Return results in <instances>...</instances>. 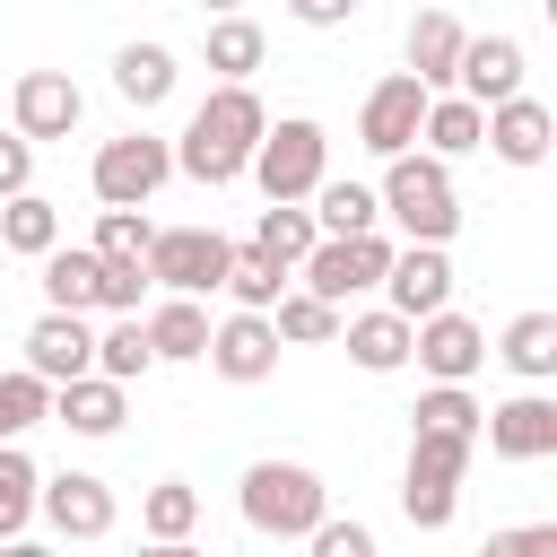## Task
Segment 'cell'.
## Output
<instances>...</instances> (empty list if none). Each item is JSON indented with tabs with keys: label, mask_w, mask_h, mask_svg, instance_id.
Instances as JSON below:
<instances>
[{
	"label": "cell",
	"mask_w": 557,
	"mask_h": 557,
	"mask_svg": "<svg viewBox=\"0 0 557 557\" xmlns=\"http://www.w3.org/2000/svg\"><path fill=\"white\" fill-rule=\"evenodd\" d=\"M287 17H296V26H348L357 0H287Z\"/></svg>",
	"instance_id": "7bdbcfd3"
},
{
	"label": "cell",
	"mask_w": 557,
	"mask_h": 557,
	"mask_svg": "<svg viewBox=\"0 0 557 557\" xmlns=\"http://www.w3.org/2000/svg\"><path fill=\"white\" fill-rule=\"evenodd\" d=\"M305 218H313V235H374L383 209H374V183L348 174V183H313V209Z\"/></svg>",
	"instance_id": "484cf974"
},
{
	"label": "cell",
	"mask_w": 557,
	"mask_h": 557,
	"mask_svg": "<svg viewBox=\"0 0 557 557\" xmlns=\"http://www.w3.org/2000/svg\"><path fill=\"white\" fill-rule=\"evenodd\" d=\"M496 357H505L522 383H548V374H557V313H513Z\"/></svg>",
	"instance_id": "4316f807"
},
{
	"label": "cell",
	"mask_w": 557,
	"mask_h": 557,
	"mask_svg": "<svg viewBox=\"0 0 557 557\" xmlns=\"http://www.w3.org/2000/svg\"><path fill=\"white\" fill-rule=\"evenodd\" d=\"M226 261H235V244L218 235V226H157L148 235V287H165V296H209V287H226Z\"/></svg>",
	"instance_id": "5b68a950"
},
{
	"label": "cell",
	"mask_w": 557,
	"mask_h": 557,
	"mask_svg": "<svg viewBox=\"0 0 557 557\" xmlns=\"http://www.w3.org/2000/svg\"><path fill=\"white\" fill-rule=\"evenodd\" d=\"M244 174H252L270 200H296V209H305V200H313V183H331V139H322V122H305V113L270 122Z\"/></svg>",
	"instance_id": "277c9868"
},
{
	"label": "cell",
	"mask_w": 557,
	"mask_h": 557,
	"mask_svg": "<svg viewBox=\"0 0 557 557\" xmlns=\"http://www.w3.org/2000/svg\"><path fill=\"white\" fill-rule=\"evenodd\" d=\"M52 418H61L70 435H113V426L131 418V400H122V383L78 374V383H61V392H52Z\"/></svg>",
	"instance_id": "44dd1931"
},
{
	"label": "cell",
	"mask_w": 557,
	"mask_h": 557,
	"mask_svg": "<svg viewBox=\"0 0 557 557\" xmlns=\"http://www.w3.org/2000/svg\"><path fill=\"white\" fill-rule=\"evenodd\" d=\"M200 9H209V17H244V0H200Z\"/></svg>",
	"instance_id": "bcb514c9"
},
{
	"label": "cell",
	"mask_w": 557,
	"mask_h": 557,
	"mask_svg": "<svg viewBox=\"0 0 557 557\" xmlns=\"http://www.w3.org/2000/svg\"><path fill=\"white\" fill-rule=\"evenodd\" d=\"M261 52H270V35H261L252 17H218V26H209V70H218V87H244V78L261 70Z\"/></svg>",
	"instance_id": "83f0119b"
},
{
	"label": "cell",
	"mask_w": 557,
	"mask_h": 557,
	"mask_svg": "<svg viewBox=\"0 0 557 557\" xmlns=\"http://www.w3.org/2000/svg\"><path fill=\"white\" fill-rule=\"evenodd\" d=\"M453 96H470L479 113L505 104V96H522V44L513 35H470L461 44V70H453Z\"/></svg>",
	"instance_id": "e0dca14e"
},
{
	"label": "cell",
	"mask_w": 557,
	"mask_h": 557,
	"mask_svg": "<svg viewBox=\"0 0 557 557\" xmlns=\"http://www.w3.org/2000/svg\"><path fill=\"white\" fill-rule=\"evenodd\" d=\"M44 313H96V252L87 244L44 252Z\"/></svg>",
	"instance_id": "603a6c76"
},
{
	"label": "cell",
	"mask_w": 557,
	"mask_h": 557,
	"mask_svg": "<svg viewBox=\"0 0 557 557\" xmlns=\"http://www.w3.org/2000/svg\"><path fill=\"white\" fill-rule=\"evenodd\" d=\"M322 513H331L322 470H305V461H252L244 470V522L261 540H305Z\"/></svg>",
	"instance_id": "3957f363"
},
{
	"label": "cell",
	"mask_w": 557,
	"mask_h": 557,
	"mask_svg": "<svg viewBox=\"0 0 557 557\" xmlns=\"http://www.w3.org/2000/svg\"><path fill=\"white\" fill-rule=\"evenodd\" d=\"M461 470H470V435H409V479H400V513L418 531H444L461 505Z\"/></svg>",
	"instance_id": "8992f818"
},
{
	"label": "cell",
	"mask_w": 557,
	"mask_h": 557,
	"mask_svg": "<svg viewBox=\"0 0 557 557\" xmlns=\"http://www.w3.org/2000/svg\"><path fill=\"white\" fill-rule=\"evenodd\" d=\"M148 235H157V226H148L139 209H96V244H87V252H96V261H148Z\"/></svg>",
	"instance_id": "74e56055"
},
{
	"label": "cell",
	"mask_w": 557,
	"mask_h": 557,
	"mask_svg": "<svg viewBox=\"0 0 557 557\" xmlns=\"http://www.w3.org/2000/svg\"><path fill=\"white\" fill-rule=\"evenodd\" d=\"M139 531H148V540H191V531H200V487H191V479H157V487L139 496Z\"/></svg>",
	"instance_id": "1f68e13d"
},
{
	"label": "cell",
	"mask_w": 557,
	"mask_h": 557,
	"mask_svg": "<svg viewBox=\"0 0 557 557\" xmlns=\"http://www.w3.org/2000/svg\"><path fill=\"white\" fill-rule=\"evenodd\" d=\"M165 174H174V139H148V131L104 139L96 165H87V183H96L104 209H148V200L165 191Z\"/></svg>",
	"instance_id": "52a82bcc"
},
{
	"label": "cell",
	"mask_w": 557,
	"mask_h": 557,
	"mask_svg": "<svg viewBox=\"0 0 557 557\" xmlns=\"http://www.w3.org/2000/svg\"><path fill=\"white\" fill-rule=\"evenodd\" d=\"M270 331H278V348H322V339H339V305L287 287V296L270 305Z\"/></svg>",
	"instance_id": "4dcf8cb0"
},
{
	"label": "cell",
	"mask_w": 557,
	"mask_h": 557,
	"mask_svg": "<svg viewBox=\"0 0 557 557\" xmlns=\"http://www.w3.org/2000/svg\"><path fill=\"white\" fill-rule=\"evenodd\" d=\"M26 374L35 383H78V374H96V331H87V313H44L35 331H26Z\"/></svg>",
	"instance_id": "5bb4252c"
},
{
	"label": "cell",
	"mask_w": 557,
	"mask_h": 557,
	"mask_svg": "<svg viewBox=\"0 0 557 557\" xmlns=\"http://www.w3.org/2000/svg\"><path fill=\"white\" fill-rule=\"evenodd\" d=\"M35 487H44V470H35L17 444H0V540H17V531H26V513H35Z\"/></svg>",
	"instance_id": "8d00e7d4"
},
{
	"label": "cell",
	"mask_w": 557,
	"mask_h": 557,
	"mask_svg": "<svg viewBox=\"0 0 557 557\" xmlns=\"http://www.w3.org/2000/svg\"><path fill=\"white\" fill-rule=\"evenodd\" d=\"M17 191H35V148L17 131H0V200H17Z\"/></svg>",
	"instance_id": "b9f144b4"
},
{
	"label": "cell",
	"mask_w": 557,
	"mask_h": 557,
	"mask_svg": "<svg viewBox=\"0 0 557 557\" xmlns=\"http://www.w3.org/2000/svg\"><path fill=\"white\" fill-rule=\"evenodd\" d=\"M479 400H470V383H435V392H418V409H409V426L418 435H470L479 444Z\"/></svg>",
	"instance_id": "836d02e7"
},
{
	"label": "cell",
	"mask_w": 557,
	"mask_h": 557,
	"mask_svg": "<svg viewBox=\"0 0 557 557\" xmlns=\"http://www.w3.org/2000/svg\"><path fill=\"white\" fill-rule=\"evenodd\" d=\"M313 244H322V235H313V218H305L296 200H270V209H261V226H252V252H261V261H278V270H296Z\"/></svg>",
	"instance_id": "f546056e"
},
{
	"label": "cell",
	"mask_w": 557,
	"mask_h": 557,
	"mask_svg": "<svg viewBox=\"0 0 557 557\" xmlns=\"http://www.w3.org/2000/svg\"><path fill=\"white\" fill-rule=\"evenodd\" d=\"M461 44H470V26H461L453 9H418V26H409V78H418L426 96H453Z\"/></svg>",
	"instance_id": "d6986e66"
},
{
	"label": "cell",
	"mask_w": 557,
	"mask_h": 557,
	"mask_svg": "<svg viewBox=\"0 0 557 557\" xmlns=\"http://www.w3.org/2000/svg\"><path fill=\"white\" fill-rule=\"evenodd\" d=\"M209 366H218L226 383H270V374H278V331H270V313H226V322H209Z\"/></svg>",
	"instance_id": "9a60e30c"
},
{
	"label": "cell",
	"mask_w": 557,
	"mask_h": 557,
	"mask_svg": "<svg viewBox=\"0 0 557 557\" xmlns=\"http://www.w3.org/2000/svg\"><path fill=\"white\" fill-rule=\"evenodd\" d=\"M139 557H209V548H191V540H148Z\"/></svg>",
	"instance_id": "ee69618b"
},
{
	"label": "cell",
	"mask_w": 557,
	"mask_h": 557,
	"mask_svg": "<svg viewBox=\"0 0 557 557\" xmlns=\"http://www.w3.org/2000/svg\"><path fill=\"white\" fill-rule=\"evenodd\" d=\"M339 348H348V366H366V374H392V366H409V322H400L392 305H374V313H348V322H339Z\"/></svg>",
	"instance_id": "ffe728a7"
},
{
	"label": "cell",
	"mask_w": 557,
	"mask_h": 557,
	"mask_svg": "<svg viewBox=\"0 0 557 557\" xmlns=\"http://www.w3.org/2000/svg\"><path fill=\"white\" fill-rule=\"evenodd\" d=\"M0 244H9V252H26V261H44V252L61 244V209H52V200H35V191L0 200Z\"/></svg>",
	"instance_id": "f1b7e54d"
},
{
	"label": "cell",
	"mask_w": 557,
	"mask_h": 557,
	"mask_svg": "<svg viewBox=\"0 0 557 557\" xmlns=\"http://www.w3.org/2000/svg\"><path fill=\"white\" fill-rule=\"evenodd\" d=\"M139 296H148V270L139 261H96V305L104 313H139Z\"/></svg>",
	"instance_id": "f35d334b"
},
{
	"label": "cell",
	"mask_w": 557,
	"mask_h": 557,
	"mask_svg": "<svg viewBox=\"0 0 557 557\" xmlns=\"http://www.w3.org/2000/svg\"><path fill=\"white\" fill-rule=\"evenodd\" d=\"M487 453L496 461H548L557 453V400L548 392H513L505 409H487Z\"/></svg>",
	"instance_id": "2e32d148"
},
{
	"label": "cell",
	"mask_w": 557,
	"mask_h": 557,
	"mask_svg": "<svg viewBox=\"0 0 557 557\" xmlns=\"http://www.w3.org/2000/svg\"><path fill=\"white\" fill-rule=\"evenodd\" d=\"M261 131H270V113H261V96L252 87H209L200 104H191V122H183V139H174V174H191V183H235L244 165H252V148H261Z\"/></svg>",
	"instance_id": "6da1fadb"
},
{
	"label": "cell",
	"mask_w": 557,
	"mask_h": 557,
	"mask_svg": "<svg viewBox=\"0 0 557 557\" xmlns=\"http://www.w3.org/2000/svg\"><path fill=\"white\" fill-rule=\"evenodd\" d=\"M374 209H383V218H400V235H409V244H453V226H461L453 165H435L426 148L392 157V165H383V191H374Z\"/></svg>",
	"instance_id": "7a4b0ae2"
},
{
	"label": "cell",
	"mask_w": 557,
	"mask_h": 557,
	"mask_svg": "<svg viewBox=\"0 0 557 557\" xmlns=\"http://www.w3.org/2000/svg\"><path fill=\"white\" fill-rule=\"evenodd\" d=\"M383 296H392L400 322L444 313V305H453V261H444V244H400L392 270H383Z\"/></svg>",
	"instance_id": "7c38bea8"
},
{
	"label": "cell",
	"mask_w": 557,
	"mask_h": 557,
	"mask_svg": "<svg viewBox=\"0 0 557 557\" xmlns=\"http://www.w3.org/2000/svg\"><path fill=\"white\" fill-rule=\"evenodd\" d=\"M52 418V383H35L26 366L17 374H0V444H17L26 426H44Z\"/></svg>",
	"instance_id": "d590c367"
},
{
	"label": "cell",
	"mask_w": 557,
	"mask_h": 557,
	"mask_svg": "<svg viewBox=\"0 0 557 557\" xmlns=\"http://www.w3.org/2000/svg\"><path fill=\"white\" fill-rule=\"evenodd\" d=\"M479 557H557V522H522V531H487Z\"/></svg>",
	"instance_id": "60d3db41"
},
{
	"label": "cell",
	"mask_w": 557,
	"mask_h": 557,
	"mask_svg": "<svg viewBox=\"0 0 557 557\" xmlns=\"http://www.w3.org/2000/svg\"><path fill=\"white\" fill-rule=\"evenodd\" d=\"M35 513H44L61 540H104V531H113V487H104L96 470H61V479L35 487Z\"/></svg>",
	"instance_id": "4fadbf2b"
},
{
	"label": "cell",
	"mask_w": 557,
	"mask_h": 557,
	"mask_svg": "<svg viewBox=\"0 0 557 557\" xmlns=\"http://www.w3.org/2000/svg\"><path fill=\"white\" fill-rule=\"evenodd\" d=\"M226 296H235V313H270V305L287 296V270L261 261L252 244H235V261H226Z\"/></svg>",
	"instance_id": "e575fe53"
},
{
	"label": "cell",
	"mask_w": 557,
	"mask_h": 557,
	"mask_svg": "<svg viewBox=\"0 0 557 557\" xmlns=\"http://www.w3.org/2000/svg\"><path fill=\"white\" fill-rule=\"evenodd\" d=\"M418 122H426V87H418L409 70L374 78V87H366V104H357V139H366V148H374L383 165L418 148Z\"/></svg>",
	"instance_id": "9c48e42d"
},
{
	"label": "cell",
	"mask_w": 557,
	"mask_h": 557,
	"mask_svg": "<svg viewBox=\"0 0 557 557\" xmlns=\"http://www.w3.org/2000/svg\"><path fill=\"white\" fill-rule=\"evenodd\" d=\"M409 357L435 374V383H470L479 366H487V331L470 322V313H426V322H409Z\"/></svg>",
	"instance_id": "8fae6325"
},
{
	"label": "cell",
	"mask_w": 557,
	"mask_h": 557,
	"mask_svg": "<svg viewBox=\"0 0 557 557\" xmlns=\"http://www.w3.org/2000/svg\"><path fill=\"white\" fill-rule=\"evenodd\" d=\"M148 366H157V357H148V331H139V313H113V331H96V374L131 392Z\"/></svg>",
	"instance_id": "d6a6232c"
},
{
	"label": "cell",
	"mask_w": 557,
	"mask_h": 557,
	"mask_svg": "<svg viewBox=\"0 0 557 557\" xmlns=\"http://www.w3.org/2000/svg\"><path fill=\"white\" fill-rule=\"evenodd\" d=\"M479 122H487V113H479L470 96H426L418 139H426V157H435V165H453V157H470V148H479Z\"/></svg>",
	"instance_id": "d4e9b609"
},
{
	"label": "cell",
	"mask_w": 557,
	"mask_h": 557,
	"mask_svg": "<svg viewBox=\"0 0 557 557\" xmlns=\"http://www.w3.org/2000/svg\"><path fill=\"white\" fill-rule=\"evenodd\" d=\"M548 139H557V113H548L540 96H505V104H487V122H479V148H496L505 165H540Z\"/></svg>",
	"instance_id": "ac0fdd59"
},
{
	"label": "cell",
	"mask_w": 557,
	"mask_h": 557,
	"mask_svg": "<svg viewBox=\"0 0 557 557\" xmlns=\"http://www.w3.org/2000/svg\"><path fill=\"white\" fill-rule=\"evenodd\" d=\"M0 557H52V548H35V540H0Z\"/></svg>",
	"instance_id": "f6af8a7d"
},
{
	"label": "cell",
	"mask_w": 557,
	"mask_h": 557,
	"mask_svg": "<svg viewBox=\"0 0 557 557\" xmlns=\"http://www.w3.org/2000/svg\"><path fill=\"white\" fill-rule=\"evenodd\" d=\"M392 252H400V244H383V235H322V244L296 261V287H305V296H322V305H348V296L383 287Z\"/></svg>",
	"instance_id": "ba28073f"
},
{
	"label": "cell",
	"mask_w": 557,
	"mask_h": 557,
	"mask_svg": "<svg viewBox=\"0 0 557 557\" xmlns=\"http://www.w3.org/2000/svg\"><path fill=\"white\" fill-rule=\"evenodd\" d=\"M78 113H87V96H78L70 70H26L17 96H9V131H17L26 148H35V139H70Z\"/></svg>",
	"instance_id": "30bf717a"
},
{
	"label": "cell",
	"mask_w": 557,
	"mask_h": 557,
	"mask_svg": "<svg viewBox=\"0 0 557 557\" xmlns=\"http://www.w3.org/2000/svg\"><path fill=\"white\" fill-rule=\"evenodd\" d=\"M139 331H148V357H174V366H183V357H209V313H200V296H165Z\"/></svg>",
	"instance_id": "cb8c5ba5"
},
{
	"label": "cell",
	"mask_w": 557,
	"mask_h": 557,
	"mask_svg": "<svg viewBox=\"0 0 557 557\" xmlns=\"http://www.w3.org/2000/svg\"><path fill=\"white\" fill-rule=\"evenodd\" d=\"M113 96L139 104V113L165 104V96H174V52H165V44H122V52H113Z\"/></svg>",
	"instance_id": "7402d4cb"
},
{
	"label": "cell",
	"mask_w": 557,
	"mask_h": 557,
	"mask_svg": "<svg viewBox=\"0 0 557 557\" xmlns=\"http://www.w3.org/2000/svg\"><path fill=\"white\" fill-rule=\"evenodd\" d=\"M305 548H313V557H374V531H366L357 513H348V522H339V513H322V522L305 531Z\"/></svg>",
	"instance_id": "ab89813d"
}]
</instances>
